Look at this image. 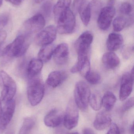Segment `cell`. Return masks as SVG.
I'll use <instances>...</instances> for the list:
<instances>
[{
  "label": "cell",
  "mask_w": 134,
  "mask_h": 134,
  "mask_svg": "<svg viewBox=\"0 0 134 134\" xmlns=\"http://www.w3.org/2000/svg\"><path fill=\"white\" fill-rule=\"evenodd\" d=\"M43 67V62L39 59H33L28 64L26 74L29 79L38 76Z\"/></svg>",
  "instance_id": "17"
},
{
  "label": "cell",
  "mask_w": 134,
  "mask_h": 134,
  "mask_svg": "<svg viewBox=\"0 0 134 134\" xmlns=\"http://www.w3.org/2000/svg\"><path fill=\"white\" fill-rule=\"evenodd\" d=\"M2 51L1 49V46H0V56H1V55H2Z\"/></svg>",
  "instance_id": "47"
},
{
  "label": "cell",
  "mask_w": 134,
  "mask_h": 134,
  "mask_svg": "<svg viewBox=\"0 0 134 134\" xmlns=\"http://www.w3.org/2000/svg\"><path fill=\"white\" fill-rule=\"evenodd\" d=\"M91 9V13L96 15L100 11L102 4L101 0H92L89 3Z\"/></svg>",
  "instance_id": "29"
},
{
  "label": "cell",
  "mask_w": 134,
  "mask_h": 134,
  "mask_svg": "<svg viewBox=\"0 0 134 134\" xmlns=\"http://www.w3.org/2000/svg\"><path fill=\"white\" fill-rule=\"evenodd\" d=\"M35 121L33 117H27L24 120L19 134H29L35 125Z\"/></svg>",
  "instance_id": "25"
},
{
  "label": "cell",
  "mask_w": 134,
  "mask_h": 134,
  "mask_svg": "<svg viewBox=\"0 0 134 134\" xmlns=\"http://www.w3.org/2000/svg\"><path fill=\"white\" fill-rule=\"evenodd\" d=\"M133 8L132 5L129 2H124L120 8V12L123 15L127 16L131 15Z\"/></svg>",
  "instance_id": "30"
},
{
  "label": "cell",
  "mask_w": 134,
  "mask_h": 134,
  "mask_svg": "<svg viewBox=\"0 0 134 134\" xmlns=\"http://www.w3.org/2000/svg\"><path fill=\"white\" fill-rule=\"evenodd\" d=\"M116 101V98L111 91H108L104 94L102 98V105L105 111H109L114 108Z\"/></svg>",
  "instance_id": "23"
},
{
  "label": "cell",
  "mask_w": 134,
  "mask_h": 134,
  "mask_svg": "<svg viewBox=\"0 0 134 134\" xmlns=\"http://www.w3.org/2000/svg\"><path fill=\"white\" fill-rule=\"evenodd\" d=\"M8 2L15 5H19L21 4L22 0H5Z\"/></svg>",
  "instance_id": "37"
},
{
  "label": "cell",
  "mask_w": 134,
  "mask_h": 134,
  "mask_svg": "<svg viewBox=\"0 0 134 134\" xmlns=\"http://www.w3.org/2000/svg\"><path fill=\"white\" fill-rule=\"evenodd\" d=\"M41 14L44 17H50L53 10L52 3L50 1L46 2L41 5Z\"/></svg>",
  "instance_id": "28"
},
{
  "label": "cell",
  "mask_w": 134,
  "mask_h": 134,
  "mask_svg": "<svg viewBox=\"0 0 134 134\" xmlns=\"http://www.w3.org/2000/svg\"><path fill=\"white\" fill-rule=\"evenodd\" d=\"M74 95V101L78 108L83 111H86L91 95L88 85L83 81L78 82L75 87Z\"/></svg>",
  "instance_id": "3"
},
{
  "label": "cell",
  "mask_w": 134,
  "mask_h": 134,
  "mask_svg": "<svg viewBox=\"0 0 134 134\" xmlns=\"http://www.w3.org/2000/svg\"><path fill=\"white\" fill-rule=\"evenodd\" d=\"M107 134H120V130L116 124H111Z\"/></svg>",
  "instance_id": "34"
},
{
  "label": "cell",
  "mask_w": 134,
  "mask_h": 134,
  "mask_svg": "<svg viewBox=\"0 0 134 134\" xmlns=\"http://www.w3.org/2000/svg\"><path fill=\"white\" fill-rule=\"evenodd\" d=\"M102 62L105 68L108 69H113L119 66L120 64V60L115 53L110 52L103 55Z\"/></svg>",
  "instance_id": "19"
},
{
  "label": "cell",
  "mask_w": 134,
  "mask_h": 134,
  "mask_svg": "<svg viewBox=\"0 0 134 134\" xmlns=\"http://www.w3.org/2000/svg\"><path fill=\"white\" fill-rule=\"evenodd\" d=\"M93 40V36L90 31H85L80 35L75 44L78 57L88 56Z\"/></svg>",
  "instance_id": "7"
},
{
  "label": "cell",
  "mask_w": 134,
  "mask_h": 134,
  "mask_svg": "<svg viewBox=\"0 0 134 134\" xmlns=\"http://www.w3.org/2000/svg\"><path fill=\"white\" fill-rule=\"evenodd\" d=\"M2 106L1 101V98H0V115L2 112Z\"/></svg>",
  "instance_id": "41"
},
{
  "label": "cell",
  "mask_w": 134,
  "mask_h": 134,
  "mask_svg": "<svg viewBox=\"0 0 134 134\" xmlns=\"http://www.w3.org/2000/svg\"><path fill=\"white\" fill-rule=\"evenodd\" d=\"M45 25V17L41 13H38L26 20L23 26L29 34L36 33L43 29Z\"/></svg>",
  "instance_id": "11"
},
{
  "label": "cell",
  "mask_w": 134,
  "mask_h": 134,
  "mask_svg": "<svg viewBox=\"0 0 134 134\" xmlns=\"http://www.w3.org/2000/svg\"><path fill=\"white\" fill-rule=\"evenodd\" d=\"M63 120V116L60 110L53 109L50 111L44 118L45 125L49 127H54L59 126Z\"/></svg>",
  "instance_id": "14"
},
{
  "label": "cell",
  "mask_w": 134,
  "mask_h": 134,
  "mask_svg": "<svg viewBox=\"0 0 134 134\" xmlns=\"http://www.w3.org/2000/svg\"><path fill=\"white\" fill-rule=\"evenodd\" d=\"M133 128H134V124H133L132 125V126L131 127V133L133 134Z\"/></svg>",
  "instance_id": "43"
},
{
  "label": "cell",
  "mask_w": 134,
  "mask_h": 134,
  "mask_svg": "<svg viewBox=\"0 0 134 134\" xmlns=\"http://www.w3.org/2000/svg\"><path fill=\"white\" fill-rule=\"evenodd\" d=\"M55 48L52 44L42 46L38 54V59L45 63L49 61L53 55Z\"/></svg>",
  "instance_id": "21"
},
{
  "label": "cell",
  "mask_w": 134,
  "mask_h": 134,
  "mask_svg": "<svg viewBox=\"0 0 134 134\" xmlns=\"http://www.w3.org/2000/svg\"><path fill=\"white\" fill-rule=\"evenodd\" d=\"M55 63L63 65L67 63L69 56V48L66 43H61L56 47L53 55Z\"/></svg>",
  "instance_id": "12"
},
{
  "label": "cell",
  "mask_w": 134,
  "mask_h": 134,
  "mask_svg": "<svg viewBox=\"0 0 134 134\" xmlns=\"http://www.w3.org/2000/svg\"><path fill=\"white\" fill-rule=\"evenodd\" d=\"M71 2V0H58L53 6V10L56 20L64 12L69 8Z\"/></svg>",
  "instance_id": "22"
},
{
  "label": "cell",
  "mask_w": 134,
  "mask_h": 134,
  "mask_svg": "<svg viewBox=\"0 0 134 134\" xmlns=\"http://www.w3.org/2000/svg\"><path fill=\"white\" fill-rule=\"evenodd\" d=\"M83 134H94V133L91 128H85L83 131Z\"/></svg>",
  "instance_id": "38"
},
{
  "label": "cell",
  "mask_w": 134,
  "mask_h": 134,
  "mask_svg": "<svg viewBox=\"0 0 134 134\" xmlns=\"http://www.w3.org/2000/svg\"><path fill=\"white\" fill-rule=\"evenodd\" d=\"M45 86L41 79L37 76L30 79L27 89L28 101L32 106L41 102L45 94Z\"/></svg>",
  "instance_id": "2"
},
{
  "label": "cell",
  "mask_w": 134,
  "mask_h": 134,
  "mask_svg": "<svg viewBox=\"0 0 134 134\" xmlns=\"http://www.w3.org/2000/svg\"><path fill=\"white\" fill-rule=\"evenodd\" d=\"M90 71V63L89 60V59L85 62L79 72L82 76L85 77V76Z\"/></svg>",
  "instance_id": "33"
},
{
  "label": "cell",
  "mask_w": 134,
  "mask_h": 134,
  "mask_svg": "<svg viewBox=\"0 0 134 134\" xmlns=\"http://www.w3.org/2000/svg\"><path fill=\"white\" fill-rule=\"evenodd\" d=\"M134 81V70L133 68L130 73H124L121 79L119 98L121 101L126 100L133 90Z\"/></svg>",
  "instance_id": "10"
},
{
  "label": "cell",
  "mask_w": 134,
  "mask_h": 134,
  "mask_svg": "<svg viewBox=\"0 0 134 134\" xmlns=\"http://www.w3.org/2000/svg\"><path fill=\"white\" fill-rule=\"evenodd\" d=\"M4 27V26L3 25V24H2L1 23H0V31H1L2 30V28Z\"/></svg>",
  "instance_id": "44"
},
{
  "label": "cell",
  "mask_w": 134,
  "mask_h": 134,
  "mask_svg": "<svg viewBox=\"0 0 134 134\" xmlns=\"http://www.w3.org/2000/svg\"><path fill=\"white\" fill-rule=\"evenodd\" d=\"M6 134H14V133L13 131H9L7 132V133H6Z\"/></svg>",
  "instance_id": "45"
},
{
  "label": "cell",
  "mask_w": 134,
  "mask_h": 134,
  "mask_svg": "<svg viewBox=\"0 0 134 134\" xmlns=\"http://www.w3.org/2000/svg\"><path fill=\"white\" fill-rule=\"evenodd\" d=\"M123 42V38L121 35L111 33L109 35L107 40V48L110 52L116 51L121 48Z\"/></svg>",
  "instance_id": "18"
},
{
  "label": "cell",
  "mask_w": 134,
  "mask_h": 134,
  "mask_svg": "<svg viewBox=\"0 0 134 134\" xmlns=\"http://www.w3.org/2000/svg\"><path fill=\"white\" fill-rule=\"evenodd\" d=\"M87 0H74L73 2V9L75 13L79 12L82 7L86 3Z\"/></svg>",
  "instance_id": "31"
},
{
  "label": "cell",
  "mask_w": 134,
  "mask_h": 134,
  "mask_svg": "<svg viewBox=\"0 0 134 134\" xmlns=\"http://www.w3.org/2000/svg\"><path fill=\"white\" fill-rule=\"evenodd\" d=\"M56 21L57 30L61 34H67L73 32L76 26V18L74 13L68 9Z\"/></svg>",
  "instance_id": "4"
},
{
  "label": "cell",
  "mask_w": 134,
  "mask_h": 134,
  "mask_svg": "<svg viewBox=\"0 0 134 134\" xmlns=\"http://www.w3.org/2000/svg\"><path fill=\"white\" fill-rule=\"evenodd\" d=\"M80 15V18L83 24L85 26H88L90 21L91 16L92 15L91 9L89 4L86 3L84 6L79 12Z\"/></svg>",
  "instance_id": "24"
},
{
  "label": "cell",
  "mask_w": 134,
  "mask_h": 134,
  "mask_svg": "<svg viewBox=\"0 0 134 134\" xmlns=\"http://www.w3.org/2000/svg\"><path fill=\"white\" fill-rule=\"evenodd\" d=\"M30 45L28 37L24 35H20L2 51V55L10 58L18 57L26 53Z\"/></svg>",
  "instance_id": "1"
},
{
  "label": "cell",
  "mask_w": 134,
  "mask_h": 134,
  "mask_svg": "<svg viewBox=\"0 0 134 134\" xmlns=\"http://www.w3.org/2000/svg\"><path fill=\"white\" fill-rule=\"evenodd\" d=\"M67 77V74L65 71H53L50 72L48 76L46 84L51 88H56L63 82Z\"/></svg>",
  "instance_id": "16"
},
{
  "label": "cell",
  "mask_w": 134,
  "mask_h": 134,
  "mask_svg": "<svg viewBox=\"0 0 134 134\" xmlns=\"http://www.w3.org/2000/svg\"><path fill=\"white\" fill-rule=\"evenodd\" d=\"M134 99L133 97L127 100L122 105V111L123 112L127 111L133 107Z\"/></svg>",
  "instance_id": "32"
},
{
  "label": "cell",
  "mask_w": 134,
  "mask_h": 134,
  "mask_svg": "<svg viewBox=\"0 0 134 134\" xmlns=\"http://www.w3.org/2000/svg\"><path fill=\"white\" fill-rule=\"evenodd\" d=\"M115 2V0H108V5H111V6H114Z\"/></svg>",
  "instance_id": "40"
},
{
  "label": "cell",
  "mask_w": 134,
  "mask_h": 134,
  "mask_svg": "<svg viewBox=\"0 0 134 134\" xmlns=\"http://www.w3.org/2000/svg\"><path fill=\"white\" fill-rule=\"evenodd\" d=\"M45 1V0H35V1L36 3H39Z\"/></svg>",
  "instance_id": "42"
},
{
  "label": "cell",
  "mask_w": 134,
  "mask_h": 134,
  "mask_svg": "<svg viewBox=\"0 0 134 134\" xmlns=\"http://www.w3.org/2000/svg\"><path fill=\"white\" fill-rule=\"evenodd\" d=\"M85 77L88 82L93 85L98 84L101 81L100 75L98 72L90 70Z\"/></svg>",
  "instance_id": "27"
},
{
  "label": "cell",
  "mask_w": 134,
  "mask_h": 134,
  "mask_svg": "<svg viewBox=\"0 0 134 134\" xmlns=\"http://www.w3.org/2000/svg\"><path fill=\"white\" fill-rule=\"evenodd\" d=\"M2 2H3V0H0V7L2 5Z\"/></svg>",
  "instance_id": "46"
},
{
  "label": "cell",
  "mask_w": 134,
  "mask_h": 134,
  "mask_svg": "<svg viewBox=\"0 0 134 134\" xmlns=\"http://www.w3.org/2000/svg\"><path fill=\"white\" fill-rule=\"evenodd\" d=\"M133 23V19L131 15L128 17L119 16H117L113 20L112 23L113 29L116 32H119L122 30L126 27L132 25Z\"/></svg>",
  "instance_id": "20"
},
{
  "label": "cell",
  "mask_w": 134,
  "mask_h": 134,
  "mask_svg": "<svg viewBox=\"0 0 134 134\" xmlns=\"http://www.w3.org/2000/svg\"><path fill=\"white\" fill-rule=\"evenodd\" d=\"M15 108V102L13 99L5 102L0 119L2 123L7 127L12 120Z\"/></svg>",
  "instance_id": "15"
},
{
  "label": "cell",
  "mask_w": 134,
  "mask_h": 134,
  "mask_svg": "<svg viewBox=\"0 0 134 134\" xmlns=\"http://www.w3.org/2000/svg\"><path fill=\"white\" fill-rule=\"evenodd\" d=\"M111 122V115L108 111H102L97 115L94 122V126L97 130H104L110 127Z\"/></svg>",
  "instance_id": "13"
},
{
  "label": "cell",
  "mask_w": 134,
  "mask_h": 134,
  "mask_svg": "<svg viewBox=\"0 0 134 134\" xmlns=\"http://www.w3.org/2000/svg\"><path fill=\"white\" fill-rule=\"evenodd\" d=\"M7 37V33L4 31H0V46L4 42Z\"/></svg>",
  "instance_id": "36"
},
{
  "label": "cell",
  "mask_w": 134,
  "mask_h": 134,
  "mask_svg": "<svg viewBox=\"0 0 134 134\" xmlns=\"http://www.w3.org/2000/svg\"><path fill=\"white\" fill-rule=\"evenodd\" d=\"M70 134H79L78 132H74V133H71Z\"/></svg>",
  "instance_id": "48"
},
{
  "label": "cell",
  "mask_w": 134,
  "mask_h": 134,
  "mask_svg": "<svg viewBox=\"0 0 134 134\" xmlns=\"http://www.w3.org/2000/svg\"><path fill=\"white\" fill-rule=\"evenodd\" d=\"M9 16L7 14H4L0 15V23L5 26L8 23Z\"/></svg>",
  "instance_id": "35"
},
{
  "label": "cell",
  "mask_w": 134,
  "mask_h": 134,
  "mask_svg": "<svg viewBox=\"0 0 134 134\" xmlns=\"http://www.w3.org/2000/svg\"><path fill=\"white\" fill-rule=\"evenodd\" d=\"M7 127L4 125L0 119V134H2L5 130Z\"/></svg>",
  "instance_id": "39"
},
{
  "label": "cell",
  "mask_w": 134,
  "mask_h": 134,
  "mask_svg": "<svg viewBox=\"0 0 134 134\" xmlns=\"http://www.w3.org/2000/svg\"><path fill=\"white\" fill-rule=\"evenodd\" d=\"M0 77L2 86L1 99L6 102L14 97L16 93V84L13 79L4 71H1Z\"/></svg>",
  "instance_id": "5"
},
{
  "label": "cell",
  "mask_w": 134,
  "mask_h": 134,
  "mask_svg": "<svg viewBox=\"0 0 134 134\" xmlns=\"http://www.w3.org/2000/svg\"><path fill=\"white\" fill-rule=\"evenodd\" d=\"M57 33L56 28L54 26H48L36 35L35 41L40 46L50 44L56 39Z\"/></svg>",
  "instance_id": "9"
},
{
  "label": "cell",
  "mask_w": 134,
  "mask_h": 134,
  "mask_svg": "<svg viewBox=\"0 0 134 134\" xmlns=\"http://www.w3.org/2000/svg\"><path fill=\"white\" fill-rule=\"evenodd\" d=\"M116 13L114 6L108 5L101 9L98 18V25L102 30H108L111 26Z\"/></svg>",
  "instance_id": "8"
},
{
  "label": "cell",
  "mask_w": 134,
  "mask_h": 134,
  "mask_svg": "<svg viewBox=\"0 0 134 134\" xmlns=\"http://www.w3.org/2000/svg\"><path fill=\"white\" fill-rule=\"evenodd\" d=\"M89 104L94 111H99L102 106V98L99 94H92L90 97Z\"/></svg>",
  "instance_id": "26"
},
{
  "label": "cell",
  "mask_w": 134,
  "mask_h": 134,
  "mask_svg": "<svg viewBox=\"0 0 134 134\" xmlns=\"http://www.w3.org/2000/svg\"><path fill=\"white\" fill-rule=\"evenodd\" d=\"M79 118L78 108L74 100L72 99L68 102L63 116L65 126L68 130H72L78 125Z\"/></svg>",
  "instance_id": "6"
}]
</instances>
